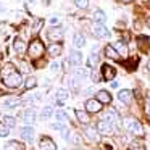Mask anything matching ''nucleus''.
I'll return each instance as SVG.
<instances>
[{
    "label": "nucleus",
    "instance_id": "nucleus-1",
    "mask_svg": "<svg viewBox=\"0 0 150 150\" xmlns=\"http://www.w3.org/2000/svg\"><path fill=\"white\" fill-rule=\"evenodd\" d=\"M28 53H29V57H31L33 60L40 58V57L44 55V44L40 42L39 39H34L33 42L29 44V49H28Z\"/></svg>",
    "mask_w": 150,
    "mask_h": 150
},
{
    "label": "nucleus",
    "instance_id": "nucleus-2",
    "mask_svg": "<svg viewBox=\"0 0 150 150\" xmlns=\"http://www.w3.org/2000/svg\"><path fill=\"white\" fill-rule=\"evenodd\" d=\"M124 126H126V129L129 131V132H132L134 136H142L144 134L142 124L137 120H134V118H126V120H124Z\"/></svg>",
    "mask_w": 150,
    "mask_h": 150
},
{
    "label": "nucleus",
    "instance_id": "nucleus-3",
    "mask_svg": "<svg viewBox=\"0 0 150 150\" xmlns=\"http://www.w3.org/2000/svg\"><path fill=\"white\" fill-rule=\"evenodd\" d=\"M4 84L7 86V87H10V89H16V87H20V86L23 84V76H21L18 71H15L13 74L4 78Z\"/></svg>",
    "mask_w": 150,
    "mask_h": 150
},
{
    "label": "nucleus",
    "instance_id": "nucleus-4",
    "mask_svg": "<svg viewBox=\"0 0 150 150\" xmlns=\"http://www.w3.org/2000/svg\"><path fill=\"white\" fill-rule=\"evenodd\" d=\"M97 129H98V132L110 136V134L115 132V124H111L110 121H107V120H100L97 123Z\"/></svg>",
    "mask_w": 150,
    "mask_h": 150
},
{
    "label": "nucleus",
    "instance_id": "nucleus-5",
    "mask_svg": "<svg viewBox=\"0 0 150 150\" xmlns=\"http://www.w3.org/2000/svg\"><path fill=\"white\" fill-rule=\"evenodd\" d=\"M86 110H87L89 113H98V111H102V103L97 98H89V100L86 102Z\"/></svg>",
    "mask_w": 150,
    "mask_h": 150
},
{
    "label": "nucleus",
    "instance_id": "nucleus-6",
    "mask_svg": "<svg viewBox=\"0 0 150 150\" xmlns=\"http://www.w3.org/2000/svg\"><path fill=\"white\" fill-rule=\"evenodd\" d=\"M92 31H94V34L97 37H108L110 36V31H108L102 23H94L92 24Z\"/></svg>",
    "mask_w": 150,
    "mask_h": 150
},
{
    "label": "nucleus",
    "instance_id": "nucleus-7",
    "mask_svg": "<svg viewBox=\"0 0 150 150\" xmlns=\"http://www.w3.org/2000/svg\"><path fill=\"white\" fill-rule=\"evenodd\" d=\"M102 120L110 121L111 124H120V123H121V118H120V115H118V111H116V110H110V111H107V113L103 115V118H102Z\"/></svg>",
    "mask_w": 150,
    "mask_h": 150
},
{
    "label": "nucleus",
    "instance_id": "nucleus-8",
    "mask_svg": "<svg viewBox=\"0 0 150 150\" xmlns=\"http://www.w3.org/2000/svg\"><path fill=\"white\" fill-rule=\"evenodd\" d=\"M118 98H120L121 103L129 105V103H131V100H132V92H131L129 89H123V91L118 92Z\"/></svg>",
    "mask_w": 150,
    "mask_h": 150
},
{
    "label": "nucleus",
    "instance_id": "nucleus-9",
    "mask_svg": "<svg viewBox=\"0 0 150 150\" xmlns=\"http://www.w3.org/2000/svg\"><path fill=\"white\" fill-rule=\"evenodd\" d=\"M20 136H21V139L26 140V142H34V129L31 126L23 127L21 132H20Z\"/></svg>",
    "mask_w": 150,
    "mask_h": 150
},
{
    "label": "nucleus",
    "instance_id": "nucleus-10",
    "mask_svg": "<svg viewBox=\"0 0 150 150\" xmlns=\"http://www.w3.org/2000/svg\"><path fill=\"white\" fill-rule=\"evenodd\" d=\"M40 150H57V145H55V142H53L50 137H42L40 139Z\"/></svg>",
    "mask_w": 150,
    "mask_h": 150
},
{
    "label": "nucleus",
    "instance_id": "nucleus-11",
    "mask_svg": "<svg viewBox=\"0 0 150 150\" xmlns=\"http://www.w3.org/2000/svg\"><path fill=\"white\" fill-rule=\"evenodd\" d=\"M102 71H103V79H105V81H110V82H111V79L116 76V69L111 68L110 65H103Z\"/></svg>",
    "mask_w": 150,
    "mask_h": 150
},
{
    "label": "nucleus",
    "instance_id": "nucleus-12",
    "mask_svg": "<svg viewBox=\"0 0 150 150\" xmlns=\"http://www.w3.org/2000/svg\"><path fill=\"white\" fill-rule=\"evenodd\" d=\"M69 62H71V65H74V66L81 65V63H82L81 52H78V50H71V52H69Z\"/></svg>",
    "mask_w": 150,
    "mask_h": 150
},
{
    "label": "nucleus",
    "instance_id": "nucleus-13",
    "mask_svg": "<svg viewBox=\"0 0 150 150\" xmlns=\"http://www.w3.org/2000/svg\"><path fill=\"white\" fill-rule=\"evenodd\" d=\"M21 120H23L26 124H33L34 121H36V111H34V110H26V111H23V115H21Z\"/></svg>",
    "mask_w": 150,
    "mask_h": 150
},
{
    "label": "nucleus",
    "instance_id": "nucleus-14",
    "mask_svg": "<svg viewBox=\"0 0 150 150\" xmlns=\"http://www.w3.org/2000/svg\"><path fill=\"white\" fill-rule=\"evenodd\" d=\"M62 37H63V31L60 29V28H52V29L49 31V39L53 40V42L62 40Z\"/></svg>",
    "mask_w": 150,
    "mask_h": 150
},
{
    "label": "nucleus",
    "instance_id": "nucleus-15",
    "mask_svg": "<svg viewBox=\"0 0 150 150\" xmlns=\"http://www.w3.org/2000/svg\"><path fill=\"white\" fill-rule=\"evenodd\" d=\"M97 100L100 102L102 105H103V103H110V102H111L110 92H108V91H98L97 92Z\"/></svg>",
    "mask_w": 150,
    "mask_h": 150
},
{
    "label": "nucleus",
    "instance_id": "nucleus-16",
    "mask_svg": "<svg viewBox=\"0 0 150 150\" xmlns=\"http://www.w3.org/2000/svg\"><path fill=\"white\" fill-rule=\"evenodd\" d=\"M105 55H107V58H111V60H120L121 55L116 52V49L111 45H107L105 47Z\"/></svg>",
    "mask_w": 150,
    "mask_h": 150
},
{
    "label": "nucleus",
    "instance_id": "nucleus-17",
    "mask_svg": "<svg viewBox=\"0 0 150 150\" xmlns=\"http://www.w3.org/2000/svg\"><path fill=\"white\" fill-rule=\"evenodd\" d=\"M4 149L5 150H24V145L21 142H18V140H8Z\"/></svg>",
    "mask_w": 150,
    "mask_h": 150
},
{
    "label": "nucleus",
    "instance_id": "nucleus-18",
    "mask_svg": "<svg viewBox=\"0 0 150 150\" xmlns=\"http://www.w3.org/2000/svg\"><path fill=\"white\" fill-rule=\"evenodd\" d=\"M13 47H15V52H16V53H24V50H26V44H24V40L20 39V37L15 39Z\"/></svg>",
    "mask_w": 150,
    "mask_h": 150
},
{
    "label": "nucleus",
    "instance_id": "nucleus-19",
    "mask_svg": "<svg viewBox=\"0 0 150 150\" xmlns=\"http://www.w3.org/2000/svg\"><path fill=\"white\" fill-rule=\"evenodd\" d=\"M73 76H74L78 81H82V79H86L89 76V71L86 68H76L74 73H73Z\"/></svg>",
    "mask_w": 150,
    "mask_h": 150
},
{
    "label": "nucleus",
    "instance_id": "nucleus-20",
    "mask_svg": "<svg viewBox=\"0 0 150 150\" xmlns=\"http://www.w3.org/2000/svg\"><path fill=\"white\" fill-rule=\"evenodd\" d=\"M15 71H16V68H15L13 63H7V65L2 68V79L7 78V76H10V74H13Z\"/></svg>",
    "mask_w": 150,
    "mask_h": 150
},
{
    "label": "nucleus",
    "instance_id": "nucleus-21",
    "mask_svg": "<svg viewBox=\"0 0 150 150\" xmlns=\"http://www.w3.org/2000/svg\"><path fill=\"white\" fill-rule=\"evenodd\" d=\"M73 44H74L76 49H81V47L86 45V37L82 36V34H74V37H73Z\"/></svg>",
    "mask_w": 150,
    "mask_h": 150
},
{
    "label": "nucleus",
    "instance_id": "nucleus-22",
    "mask_svg": "<svg viewBox=\"0 0 150 150\" xmlns=\"http://www.w3.org/2000/svg\"><path fill=\"white\" fill-rule=\"evenodd\" d=\"M115 49H116V52L120 53L121 57H127V47H126V44H124V42H121V40H120V42H116V44H115Z\"/></svg>",
    "mask_w": 150,
    "mask_h": 150
},
{
    "label": "nucleus",
    "instance_id": "nucleus-23",
    "mask_svg": "<svg viewBox=\"0 0 150 150\" xmlns=\"http://www.w3.org/2000/svg\"><path fill=\"white\" fill-rule=\"evenodd\" d=\"M86 134H87L92 140L98 139V129H97V126H87V127H86Z\"/></svg>",
    "mask_w": 150,
    "mask_h": 150
},
{
    "label": "nucleus",
    "instance_id": "nucleus-24",
    "mask_svg": "<svg viewBox=\"0 0 150 150\" xmlns=\"http://www.w3.org/2000/svg\"><path fill=\"white\" fill-rule=\"evenodd\" d=\"M53 115H55V111H53L52 107H44L42 111H40V118L42 120H49V118H52Z\"/></svg>",
    "mask_w": 150,
    "mask_h": 150
},
{
    "label": "nucleus",
    "instance_id": "nucleus-25",
    "mask_svg": "<svg viewBox=\"0 0 150 150\" xmlns=\"http://www.w3.org/2000/svg\"><path fill=\"white\" fill-rule=\"evenodd\" d=\"M60 53H62V45H60V44H52V45L49 47V55L50 57H58Z\"/></svg>",
    "mask_w": 150,
    "mask_h": 150
},
{
    "label": "nucleus",
    "instance_id": "nucleus-26",
    "mask_svg": "<svg viewBox=\"0 0 150 150\" xmlns=\"http://www.w3.org/2000/svg\"><path fill=\"white\" fill-rule=\"evenodd\" d=\"M4 103H5V107L13 108V107H18V105L21 103V100H20V98H16V97H10V98H7Z\"/></svg>",
    "mask_w": 150,
    "mask_h": 150
},
{
    "label": "nucleus",
    "instance_id": "nucleus-27",
    "mask_svg": "<svg viewBox=\"0 0 150 150\" xmlns=\"http://www.w3.org/2000/svg\"><path fill=\"white\" fill-rule=\"evenodd\" d=\"M94 20H95V23H102V24H103L105 20H107V16H105V13L102 10H95L94 11Z\"/></svg>",
    "mask_w": 150,
    "mask_h": 150
},
{
    "label": "nucleus",
    "instance_id": "nucleus-28",
    "mask_svg": "<svg viewBox=\"0 0 150 150\" xmlns=\"http://www.w3.org/2000/svg\"><path fill=\"white\" fill-rule=\"evenodd\" d=\"M76 116H78L79 123H82V124L89 123V115L86 113V111H82V110H76Z\"/></svg>",
    "mask_w": 150,
    "mask_h": 150
},
{
    "label": "nucleus",
    "instance_id": "nucleus-29",
    "mask_svg": "<svg viewBox=\"0 0 150 150\" xmlns=\"http://www.w3.org/2000/svg\"><path fill=\"white\" fill-rule=\"evenodd\" d=\"M68 97H69L68 91H65V89H58V91H57V98H58V102H65Z\"/></svg>",
    "mask_w": 150,
    "mask_h": 150
},
{
    "label": "nucleus",
    "instance_id": "nucleus-30",
    "mask_svg": "<svg viewBox=\"0 0 150 150\" xmlns=\"http://www.w3.org/2000/svg\"><path fill=\"white\" fill-rule=\"evenodd\" d=\"M37 86V79L34 78V76H31V78L26 79V82H24V87L26 89H34Z\"/></svg>",
    "mask_w": 150,
    "mask_h": 150
},
{
    "label": "nucleus",
    "instance_id": "nucleus-31",
    "mask_svg": "<svg viewBox=\"0 0 150 150\" xmlns=\"http://www.w3.org/2000/svg\"><path fill=\"white\" fill-rule=\"evenodd\" d=\"M8 134H10V127L2 121V123H0V137H7Z\"/></svg>",
    "mask_w": 150,
    "mask_h": 150
},
{
    "label": "nucleus",
    "instance_id": "nucleus-32",
    "mask_svg": "<svg viewBox=\"0 0 150 150\" xmlns=\"http://www.w3.org/2000/svg\"><path fill=\"white\" fill-rule=\"evenodd\" d=\"M2 121H4V123L7 124V126L10 127V129H11V127L15 126V124H16V120H15L13 116H5V118H4V120H2Z\"/></svg>",
    "mask_w": 150,
    "mask_h": 150
},
{
    "label": "nucleus",
    "instance_id": "nucleus-33",
    "mask_svg": "<svg viewBox=\"0 0 150 150\" xmlns=\"http://www.w3.org/2000/svg\"><path fill=\"white\" fill-rule=\"evenodd\" d=\"M55 116H57V120L62 123V121H66L68 120V116H66V113L63 110H58V111H55Z\"/></svg>",
    "mask_w": 150,
    "mask_h": 150
},
{
    "label": "nucleus",
    "instance_id": "nucleus-34",
    "mask_svg": "<svg viewBox=\"0 0 150 150\" xmlns=\"http://www.w3.org/2000/svg\"><path fill=\"white\" fill-rule=\"evenodd\" d=\"M95 63H97V53H91V57L87 60V65L92 68V66H95Z\"/></svg>",
    "mask_w": 150,
    "mask_h": 150
},
{
    "label": "nucleus",
    "instance_id": "nucleus-35",
    "mask_svg": "<svg viewBox=\"0 0 150 150\" xmlns=\"http://www.w3.org/2000/svg\"><path fill=\"white\" fill-rule=\"evenodd\" d=\"M74 4L78 8H87L89 5V0H74Z\"/></svg>",
    "mask_w": 150,
    "mask_h": 150
},
{
    "label": "nucleus",
    "instance_id": "nucleus-36",
    "mask_svg": "<svg viewBox=\"0 0 150 150\" xmlns=\"http://www.w3.org/2000/svg\"><path fill=\"white\" fill-rule=\"evenodd\" d=\"M102 79H103V76H102L100 73H97V71L92 73V81L94 82H98V81H102Z\"/></svg>",
    "mask_w": 150,
    "mask_h": 150
},
{
    "label": "nucleus",
    "instance_id": "nucleus-37",
    "mask_svg": "<svg viewBox=\"0 0 150 150\" xmlns=\"http://www.w3.org/2000/svg\"><path fill=\"white\" fill-rule=\"evenodd\" d=\"M52 127L55 131H60V132H62V131L65 129V124H63V123H55V124H52Z\"/></svg>",
    "mask_w": 150,
    "mask_h": 150
},
{
    "label": "nucleus",
    "instance_id": "nucleus-38",
    "mask_svg": "<svg viewBox=\"0 0 150 150\" xmlns=\"http://www.w3.org/2000/svg\"><path fill=\"white\" fill-rule=\"evenodd\" d=\"M42 26V20H37V23H36V26L33 28V31L34 33H37V31H39V28Z\"/></svg>",
    "mask_w": 150,
    "mask_h": 150
},
{
    "label": "nucleus",
    "instance_id": "nucleus-39",
    "mask_svg": "<svg viewBox=\"0 0 150 150\" xmlns=\"http://www.w3.org/2000/svg\"><path fill=\"white\" fill-rule=\"evenodd\" d=\"M58 23H60L58 16H52V18H50V24H53V26H55V24H58Z\"/></svg>",
    "mask_w": 150,
    "mask_h": 150
},
{
    "label": "nucleus",
    "instance_id": "nucleus-40",
    "mask_svg": "<svg viewBox=\"0 0 150 150\" xmlns=\"http://www.w3.org/2000/svg\"><path fill=\"white\" fill-rule=\"evenodd\" d=\"M145 110H147V115H149V120H150V98H147V105H145Z\"/></svg>",
    "mask_w": 150,
    "mask_h": 150
},
{
    "label": "nucleus",
    "instance_id": "nucleus-41",
    "mask_svg": "<svg viewBox=\"0 0 150 150\" xmlns=\"http://www.w3.org/2000/svg\"><path fill=\"white\" fill-rule=\"evenodd\" d=\"M58 68H60L58 63H52V65H50V69H52V71H58Z\"/></svg>",
    "mask_w": 150,
    "mask_h": 150
},
{
    "label": "nucleus",
    "instance_id": "nucleus-42",
    "mask_svg": "<svg viewBox=\"0 0 150 150\" xmlns=\"http://www.w3.org/2000/svg\"><path fill=\"white\" fill-rule=\"evenodd\" d=\"M118 86H120V84H118V82H116V81H111V89H116V87H118Z\"/></svg>",
    "mask_w": 150,
    "mask_h": 150
},
{
    "label": "nucleus",
    "instance_id": "nucleus-43",
    "mask_svg": "<svg viewBox=\"0 0 150 150\" xmlns=\"http://www.w3.org/2000/svg\"><path fill=\"white\" fill-rule=\"evenodd\" d=\"M120 2H123V4H129V2H132V0H120Z\"/></svg>",
    "mask_w": 150,
    "mask_h": 150
},
{
    "label": "nucleus",
    "instance_id": "nucleus-44",
    "mask_svg": "<svg viewBox=\"0 0 150 150\" xmlns=\"http://www.w3.org/2000/svg\"><path fill=\"white\" fill-rule=\"evenodd\" d=\"M132 150H145L144 147H137V149H132Z\"/></svg>",
    "mask_w": 150,
    "mask_h": 150
},
{
    "label": "nucleus",
    "instance_id": "nucleus-45",
    "mask_svg": "<svg viewBox=\"0 0 150 150\" xmlns=\"http://www.w3.org/2000/svg\"><path fill=\"white\" fill-rule=\"evenodd\" d=\"M147 26L150 28V18H149V20H147Z\"/></svg>",
    "mask_w": 150,
    "mask_h": 150
},
{
    "label": "nucleus",
    "instance_id": "nucleus-46",
    "mask_svg": "<svg viewBox=\"0 0 150 150\" xmlns=\"http://www.w3.org/2000/svg\"><path fill=\"white\" fill-rule=\"evenodd\" d=\"M147 68H149V71H150V60H149V63H147Z\"/></svg>",
    "mask_w": 150,
    "mask_h": 150
},
{
    "label": "nucleus",
    "instance_id": "nucleus-47",
    "mask_svg": "<svg viewBox=\"0 0 150 150\" xmlns=\"http://www.w3.org/2000/svg\"><path fill=\"white\" fill-rule=\"evenodd\" d=\"M4 10H5V8H4V7H2V4H0V11H4Z\"/></svg>",
    "mask_w": 150,
    "mask_h": 150
},
{
    "label": "nucleus",
    "instance_id": "nucleus-48",
    "mask_svg": "<svg viewBox=\"0 0 150 150\" xmlns=\"http://www.w3.org/2000/svg\"><path fill=\"white\" fill-rule=\"evenodd\" d=\"M42 2H44V4H49V2H50V0H42Z\"/></svg>",
    "mask_w": 150,
    "mask_h": 150
}]
</instances>
